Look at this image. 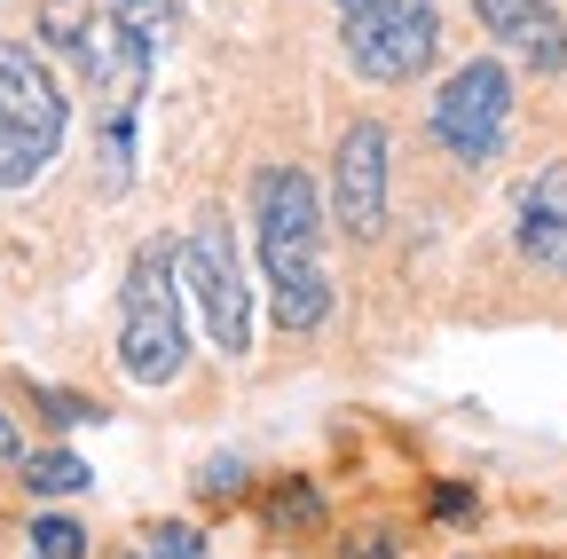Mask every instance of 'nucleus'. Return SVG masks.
Returning <instances> with one entry per match:
<instances>
[{"label": "nucleus", "instance_id": "obj_12", "mask_svg": "<svg viewBox=\"0 0 567 559\" xmlns=\"http://www.w3.org/2000/svg\"><path fill=\"white\" fill-rule=\"evenodd\" d=\"M95 473H87V457H71V449H40V457H24V488L32 497H80Z\"/></svg>", "mask_w": 567, "mask_h": 559}, {"label": "nucleus", "instance_id": "obj_8", "mask_svg": "<svg viewBox=\"0 0 567 559\" xmlns=\"http://www.w3.org/2000/svg\"><path fill=\"white\" fill-rule=\"evenodd\" d=\"M331 221L354 245L386 229V126L379 118H354L339 134V158H331Z\"/></svg>", "mask_w": 567, "mask_h": 559}, {"label": "nucleus", "instance_id": "obj_18", "mask_svg": "<svg viewBox=\"0 0 567 559\" xmlns=\"http://www.w3.org/2000/svg\"><path fill=\"white\" fill-rule=\"evenodd\" d=\"M434 513H442V520H465V513H473V488L442 480V488H434Z\"/></svg>", "mask_w": 567, "mask_h": 559}, {"label": "nucleus", "instance_id": "obj_6", "mask_svg": "<svg viewBox=\"0 0 567 559\" xmlns=\"http://www.w3.org/2000/svg\"><path fill=\"white\" fill-rule=\"evenodd\" d=\"M505 126H513V72L496 55L457 63V72L442 80V95H434V111H425V134H434L450 158H465V166H488L496 151H505Z\"/></svg>", "mask_w": 567, "mask_h": 559}, {"label": "nucleus", "instance_id": "obj_9", "mask_svg": "<svg viewBox=\"0 0 567 559\" xmlns=\"http://www.w3.org/2000/svg\"><path fill=\"white\" fill-rule=\"evenodd\" d=\"M473 17L488 24V40L505 48L513 63H528V72H567V24L551 0H473Z\"/></svg>", "mask_w": 567, "mask_h": 559}, {"label": "nucleus", "instance_id": "obj_3", "mask_svg": "<svg viewBox=\"0 0 567 559\" xmlns=\"http://www.w3.org/2000/svg\"><path fill=\"white\" fill-rule=\"evenodd\" d=\"M151 55L158 48L111 9L80 40V72H87V95H95V151H103V189L111 197L134 182V118H142V95H151Z\"/></svg>", "mask_w": 567, "mask_h": 559}, {"label": "nucleus", "instance_id": "obj_14", "mask_svg": "<svg viewBox=\"0 0 567 559\" xmlns=\"http://www.w3.org/2000/svg\"><path fill=\"white\" fill-rule=\"evenodd\" d=\"M32 559H87V528L63 520V513H40L32 520Z\"/></svg>", "mask_w": 567, "mask_h": 559}, {"label": "nucleus", "instance_id": "obj_16", "mask_svg": "<svg viewBox=\"0 0 567 559\" xmlns=\"http://www.w3.org/2000/svg\"><path fill=\"white\" fill-rule=\"evenodd\" d=\"M151 551H158V559H205V536H197L189 520H158V528H151Z\"/></svg>", "mask_w": 567, "mask_h": 559}, {"label": "nucleus", "instance_id": "obj_10", "mask_svg": "<svg viewBox=\"0 0 567 559\" xmlns=\"http://www.w3.org/2000/svg\"><path fill=\"white\" fill-rule=\"evenodd\" d=\"M520 252L551 276H567V158H551L528 189H520V221H513Z\"/></svg>", "mask_w": 567, "mask_h": 559}, {"label": "nucleus", "instance_id": "obj_4", "mask_svg": "<svg viewBox=\"0 0 567 559\" xmlns=\"http://www.w3.org/2000/svg\"><path fill=\"white\" fill-rule=\"evenodd\" d=\"M71 126V95L40 63V48H0V189H32Z\"/></svg>", "mask_w": 567, "mask_h": 559}, {"label": "nucleus", "instance_id": "obj_15", "mask_svg": "<svg viewBox=\"0 0 567 559\" xmlns=\"http://www.w3.org/2000/svg\"><path fill=\"white\" fill-rule=\"evenodd\" d=\"M197 488H205L213 505H237L245 488H252V473H245V457H213V465L197 473Z\"/></svg>", "mask_w": 567, "mask_h": 559}, {"label": "nucleus", "instance_id": "obj_1", "mask_svg": "<svg viewBox=\"0 0 567 559\" xmlns=\"http://www.w3.org/2000/svg\"><path fill=\"white\" fill-rule=\"evenodd\" d=\"M252 252L268 276V300L284 331H316L331 315V276H323V205L300 166H260L252 174Z\"/></svg>", "mask_w": 567, "mask_h": 559}, {"label": "nucleus", "instance_id": "obj_11", "mask_svg": "<svg viewBox=\"0 0 567 559\" xmlns=\"http://www.w3.org/2000/svg\"><path fill=\"white\" fill-rule=\"evenodd\" d=\"M308 528H323V497H316V480L284 473L268 488V536H308Z\"/></svg>", "mask_w": 567, "mask_h": 559}, {"label": "nucleus", "instance_id": "obj_7", "mask_svg": "<svg viewBox=\"0 0 567 559\" xmlns=\"http://www.w3.org/2000/svg\"><path fill=\"white\" fill-rule=\"evenodd\" d=\"M339 48L363 80L402 87V80H425V63L442 55V17L434 9H363V0H339Z\"/></svg>", "mask_w": 567, "mask_h": 559}, {"label": "nucleus", "instance_id": "obj_13", "mask_svg": "<svg viewBox=\"0 0 567 559\" xmlns=\"http://www.w3.org/2000/svg\"><path fill=\"white\" fill-rule=\"evenodd\" d=\"M103 9H111V17H126V24H134L142 40L158 48V40H166V32L182 24V9H189V0H103Z\"/></svg>", "mask_w": 567, "mask_h": 559}, {"label": "nucleus", "instance_id": "obj_2", "mask_svg": "<svg viewBox=\"0 0 567 559\" xmlns=\"http://www.w3.org/2000/svg\"><path fill=\"white\" fill-rule=\"evenodd\" d=\"M182 260L174 237H142L118 284V371L134 386H174L189 371V315H182Z\"/></svg>", "mask_w": 567, "mask_h": 559}, {"label": "nucleus", "instance_id": "obj_20", "mask_svg": "<svg viewBox=\"0 0 567 559\" xmlns=\"http://www.w3.org/2000/svg\"><path fill=\"white\" fill-rule=\"evenodd\" d=\"M0 465H17V426L0 417Z\"/></svg>", "mask_w": 567, "mask_h": 559}, {"label": "nucleus", "instance_id": "obj_17", "mask_svg": "<svg viewBox=\"0 0 567 559\" xmlns=\"http://www.w3.org/2000/svg\"><path fill=\"white\" fill-rule=\"evenodd\" d=\"M40 410H48V426H87V417H103L87 394H63V386H40Z\"/></svg>", "mask_w": 567, "mask_h": 559}, {"label": "nucleus", "instance_id": "obj_19", "mask_svg": "<svg viewBox=\"0 0 567 559\" xmlns=\"http://www.w3.org/2000/svg\"><path fill=\"white\" fill-rule=\"evenodd\" d=\"M347 559H394V536L386 528H363V536L347 544Z\"/></svg>", "mask_w": 567, "mask_h": 559}, {"label": "nucleus", "instance_id": "obj_5", "mask_svg": "<svg viewBox=\"0 0 567 559\" xmlns=\"http://www.w3.org/2000/svg\"><path fill=\"white\" fill-rule=\"evenodd\" d=\"M182 284H189L213 346H221V355H252V276H245L237 237H229L221 214H197V229L182 245Z\"/></svg>", "mask_w": 567, "mask_h": 559}]
</instances>
